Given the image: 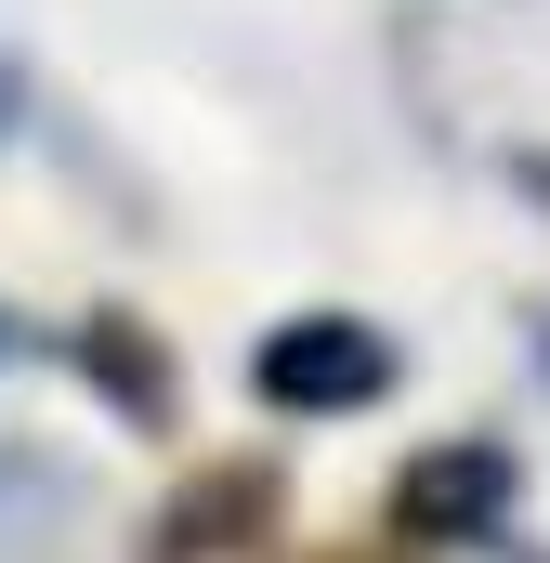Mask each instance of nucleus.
Returning <instances> with one entry per match:
<instances>
[{"mask_svg":"<svg viewBox=\"0 0 550 563\" xmlns=\"http://www.w3.org/2000/svg\"><path fill=\"white\" fill-rule=\"evenodd\" d=\"M381 380H394V341L354 328V314L263 328V354H250V394H263V407H367Z\"/></svg>","mask_w":550,"mask_h":563,"instance_id":"1","label":"nucleus"},{"mask_svg":"<svg viewBox=\"0 0 550 563\" xmlns=\"http://www.w3.org/2000/svg\"><path fill=\"white\" fill-rule=\"evenodd\" d=\"M498 511H512V459L498 445H432V459L394 472V538H419V551L432 538H485Z\"/></svg>","mask_w":550,"mask_h":563,"instance_id":"2","label":"nucleus"},{"mask_svg":"<svg viewBox=\"0 0 550 563\" xmlns=\"http://www.w3.org/2000/svg\"><path fill=\"white\" fill-rule=\"evenodd\" d=\"M263 525H275V472H263V459L197 472V485L157 511V563H210V551H237V538H263Z\"/></svg>","mask_w":550,"mask_h":563,"instance_id":"3","label":"nucleus"},{"mask_svg":"<svg viewBox=\"0 0 550 563\" xmlns=\"http://www.w3.org/2000/svg\"><path fill=\"white\" fill-rule=\"evenodd\" d=\"M79 367H92V380H106L132 420H157V407H170V354L144 341L132 314H92V328H79Z\"/></svg>","mask_w":550,"mask_h":563,"instance_id":"4","label":"nucleus"},{"mask_svg":"<svg viewBox=\"0 0 550 563\" xmlns=\"http://www.w3.org/2000/svg\"><path fill=\"white\" fill-rule=\"evenodd\" d=\"M0 354H26V328H13V314H0Z\"/></svg>","mask_w":550,"mask_h":563,"instance_id":"5","label":"nucleus"}]
</instances>
